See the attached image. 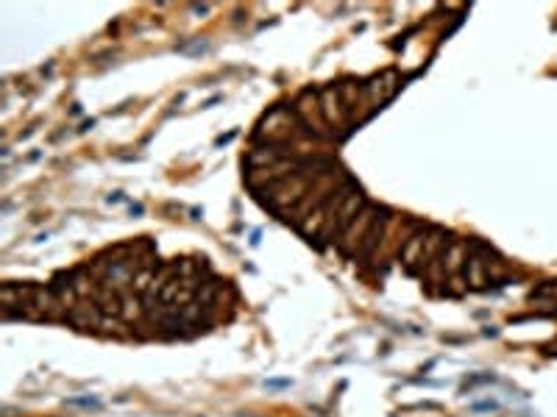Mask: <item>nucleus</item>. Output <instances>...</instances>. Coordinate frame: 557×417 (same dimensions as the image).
I'll list each match as a JSON object with an SVG mask.
<instances>
[{"label": "nucleus", "mask_w": 557, "mask_h": 417, "mask_svg": "<svg viewBox=\"0 0 557 417\" xmlns=\"http://www.w3.org/2000/svg\"><path fill=\"white\" fill-rule=\"evenodd\" d=\"M281 159H287V156H284V148H281V142H274V145H265V148H254V151L246 156V165H248L251 170H268V167L278 165Z\"/></svg>", "instance_id": "8"}, {"label": "nucleus", "mask_w": 557, "mask_h": 417, "mask_svg": "<svg viewBox=\"0 0 557 417\" xmlns=\"http://www.w3.org/2000/svg\"><path fill=\"white\" fill-rule=\"evenodd\" d=\"M440 259H443L446 275H457L460 267L468 261V245H463V242H449V248H443Z\"/></svg>", "instance_id": "11"}, {"label": "nucleus", "mask_w": 557, "mask_h": 417, "mask_svg": "<svg viewBox=\"0 0 557 417\" xmlns=\"http://www.w3.org/2000/svg\"><path fill=\"white\" fill-rule=\"evenodd\" d=\"M466 278H468V287H474V289H482L485 284H491L488 261H485L482 256L468 253V261H466Z\"/></svg>", "instance_id": "12"}, {"label": "nucleus", "mask_w": 557, "mask_h": 417, "mask_svg": "<svg viewBox=\"0 0 557 417\" xmlns=\"http://www.w3.org/2000/svg\"><path fill=\"white\" fill-rule=\"evenodd\" d=\"M385 208L379 206H365L359 214H357V220L343 231V236L337 239V250L346 256V259H354V250H357V245L362 242V236L368 234V228L376 222V217L382 214Z\"/></svg>", "instance_id": "2"}, {"label": "nucleus", "mask_w": 557, "mask_h": 417, "mask_svg": "<svg viewBox=\"0 0 557 417\" xmlns=\"http://www.w3.org/2000/svg\"><path fill=\"white\" fill-rule=\"evenodd\" d=\"M123 201V195L120 192H114V195H109V204H120Z\"/></svg>", "instance_id": "17"}, {"label": "nucleus", "mask_w": 557, "mask_h": 417, "mask_svg": "<svg viewBox=\"0 0 557 417\" xmlns=\"http://www.w3.org/2000/svg\"><path fill=\"white\" fill-rule=\"evenodd\" d=\"M67 404H73V407H98L95 398H70Z\"/></svg>", "instance_id": "15"}, {"label": "nucleus", "mask_w": 557, "mask_h": 417, "mask_svg": "<svg viewBox=\"0 0 557 417\" xmlns=\"http://www.w3.org/2000/svg\"><path fill=\"white\" fill-rule=\"evenodd\" d=\"M426 231H429V228H424V231H418V234L407 236V242L401 245V261H404V267H407L410 273H415V264L421 261V253H424V239H426Z\"/></svg>", "instance_id": "10"}, {"label": "nucleus", "mask_w": 557, "mask_h": 417, "mask_svg": "<svg viewBox=\"0 0 557 417\" xmlns=\"http://www.w3.org/2000/svg\"><path fill=\"white\" fill-rule=\"evenodd\" d=\"M365 208V195L359 192V190H354L348 198H346V204L340 206V211L334 214V217H329L326 220V225L320 228V234H318V245H326L329 239H340L343 236V231L357 220V214Z\"/></svg>", "instance_id": "1"}, {"label": "nucleus", "mask_w": 557, "mask_h": 417, "mask_svg": "<svg viewBox=\"0 0 557 417\" xmlns=\"http://www.w3.org/2000/svg\"><path fill=\"white\" fill-rule=\"evenodd\" d=\"M390 220H393V214L385 208L379 217H376V222L368 228V234L362 236V242L357 245V250H354V259H371L373 256V250L379 248V242L385 239V234H387V225H390Z\"/></svg>", "instance_id": "5"}, {"label": "nucleus", "mask_w": 557, "mask_h": 417, "mask_svg": "<svg viewBox=\"0 0 557 417\" xmlns=\"http://www.w3.org/2000/svg\"><path fill=\"white\" fill-rule=\"evenodd\" d=\"M295 112H298V117L304 120V126L309 128V134H315V137H323V128H320V120H318V112H320V106H318V98H315V92H312V89H306V92L298 98V103H295Z\"/></svg>", "instance_id": "7"}, {"label": "nucleus", "mask_w": 557, "mask_h": 417, "mask_svg": "<svg viewBox=\"0 0 557 417\" xmlns=\"http://www.w3.org/2000/svg\"><path fill=\"white\" fill-rule=\"evenodd\" d=\"M156 270H159V267H142V270L134 275V281H131V292L145 295L148 287H151V281H154V275H156Z\"/></svg>", "instance_id": "14"}, {"label": "nucleus", "mask_w": 557, "mask_h": 417, "mask_svg": "<svg viewBox=\"0 0 557 417\" xmlns=\"http://www.w3.org/2000/svg\"><path fill=\"white\" fill-rule=\"evenodd\" d=\"M287 120H292V114H290L287 109H274V112H268V114L262 117V123H260V137H268V139H274V142H281L290 131L281 128L278 123H287Z\"/></svg>", "instance_id": "9"}, {"label": "nucleus", "mask_w": 557, "mask_h": 417, "mask_svg": "<svg viewBox=\"0 0 557 417\" xmlns=\"http://www.w3.org/2000/svg\"><path fill=\"white\" fill-rule=\"evenodd\" d=\"M401 86V78L396 70H385L379 75H373L371 81H365V92L371 100V109H382V103H387Z\"/></svg>", "instance_id": "3"}, {"label": "nucleus", "mask_w": 557, "mask_h": 417, "mask_svg": "<svg viewBox=\"0 0 557 417\" xmlns=\"http://www.w3.org/2000/svg\"><path fill=\"white\" fill-rule=\"evenodd\" d=\"M145 309H142V295H137V292H120V317L126 320V323H134L140 314H142Z\"/></svg>", "instance_id": "13"}, {"label": "nucleus", "mask_w": 557, "mask_h": 417, "mask_svg": "<svg viewBox=\"0 0 557 417\" xmlns=\"http://www.w3.org/2000/svg\"><path fill=\"white\" fill-rule=\"evenodd\" d=\"M101 320H103V312L95 301H87V303H73V309L67 312V323L89 331V328H101Z\"/></svg>", "instance_id": "6"}, {"label": "nucleus", "mask_w": 557, "mask_h": 417, "mask_svg": "<svg viewBox=\"0 0 557 417\" xmlns=\"http://www.w3.org/2000/svg\"><path fill=\"white\" fill-rule=\"evenodd\" d=\"M318 106H320V117L326 126L332 128H343L348 123V114L343 109V100H340V89L337 86H323L318 92Z\"/></svg>", "instance_id": "4"}, {"label": "nucleus", "mask_w": 557, "mask_h": 417, "mask_svg": "<svg viewBox=\"0 0 557 417\" xmlns=\"http://www.w3.org/2000/svg\"><path fill=\"white\" fill-rule=\"evenodd\" d=\"M193 11H195V14H207V11H209V6H193Z\"/></svg>", "instance_id": "16"}]
</instances>
